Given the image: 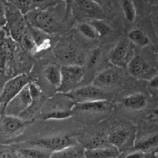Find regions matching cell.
I'll list each match as a JSON object with an SVG mask.
<instances>
[{
    "label": "cell",
    "mask_w": 158,
    "mask_h": 158,
    "mask_svg": "<svg viewBox=\"0 0 158 158\" xmlns=\"http://www.w3.org/2000/svg\"><path fill=\"white\" fill-rule=\"evenodd\" d=\"M76 103L66 94L58 93L48 99L42 107L43 118L46 120H63L72 117Z\"/></svg>",
    "instance_id": "6da1fadb"
},
{
    "label": "cell",
    "mask_w": 158,
    "mask_h": 158,
    "mask_svg": "<svg viewBox=\"0 0 158 158\" xmlns=\"http://www.w3.org/2000/svg\"><path fill=\"white\" fill-rule=\"evenodd\" d=\"M49 9L30 10L24 15L26 23L48 35L58 32L61 28V22L60 19L57 18L56 15L52 14Z\"/></svg>",
    "instance_id": "7a4b0ae2"
},
{
    "label": "cell",
    "mask_w": 158,
    "mask_h": 158,
    "mask_svg": "<svg viewBox=\"0 0 158 158\" xmlns=\"http://www.w3.org/2000/svg\"><path fill=\"white\" fill-rule=\"evenodd\" d=\"M52 53L62 66H80L81 52L73 38L66 37L59 41L52 49Z\"/></svg>",
    "instance_id": "3957f363"
},
{
    "label": "cell",
    "mask_w": 158,
    "mask_h": 158,
    "mask_svg": "<svg viewBox=\"0 0 158 158\" xmlns=\"http://www.w3.org/2000/svg\"><path fill=\"white\" fill-rule=\"evenodd\" d=\"M61 83L57 92L68 94L78 87L84 77V70L80 66L69 65L60 66Z\"/></svg>",
    "instance_id": "277c9868"
},
{
    "label": "cell",
    "mask_w": 158,
    "mask_h": 158,
    "mask_svg": "<svg viewBox=\"0 0 158 158\" xmlns=\"http://www.w3.org/2000/svg\"><path fill=\"white\" fill-rule=\"evenodd\" d=\"M6 3V2H5ZM6 25L9 35L14 42L19 43L23 32L26 28L25 16L13 6L6 3Z\"/></svg>",
    "instance_id": "5b68a950"
},
{
    "label": "cell",
    "mask_w": 158,
    "mask_h": 158,
    "mask_svg": "<svg viewBox=\"0 0 158 158\" xmlns=\"http://www.w3.org/2000/svg\"><path fill=\"white\" fill-rule=\"evenodd\" d=\"M26 123L21 118L2 114L0 116V145L19 135L26 128Z\"/></svg>",
    "instance_id": "8992f818"
},
{
    "label": "cell",
    "mask_w": 158,
    "mask_h": 158,
    "mask_svg": "<svg viewBox=\"0 0 158 158\" xmlns=\"http://www.w3.org/2000/svg\"><path fill=\"white\" fill-rule=\"evenodd\" d=\"M32 81L33 80L25 73L18 74L6 81L0 93V105L2 106L3 109L25 86Z\"/></svg>",
    "instance_id": "52a82bcc"
},
{
    "label": "cell",
    "mask_w": 158,
    "mask_h": 158,
    "mask_svg": "<svg viewBox=\"0 0 158 158\" xmlns=\"http://www.w3.org/2000/svg\"><path fill=\"white\" fill-rule=\"evenodd\" d=\"M66 94L69 96L76 103L109 100V95L104 89H100L93 84L77 87Z\"/></svg>",
    "instance_id": "ba28073f"
},
{
    "label": "cell",
    "mask_w": 158,
    "mask_h": 158,
    "mask_svg": "<svg viewBox=\"0 0 158 158\" xmlns=\"http://www.w3.org/2000/svg\"><path fill=\"white\" fill-rule=\"evenodd\" d=\"M74 14L89 19H102L105 15L101 6L94 0H73L71 6Z\"/></svg>",
    "instance_id": "9c48e42d"
},
{
    "label": "cell",
    "mask_w": 158,
    "mask_h": 158,
    "mask_svg": "<svg viewBox=\"0 0 158 158\" xmlns=\"http://www.w3.org/2000/svg\"><path fill=\"white\" fill-rule=\"evenodd\" d=\"M34 103L27 86H25L3 109L2 114L19 117Z\"/></svg>",
    "instance_id": "30bf717a"
},
{
    "label": "cell",
    "mask_w": 158,
    "mask_h": 158,
    "mask_svg": "<svg viewBox=\"0 0 158 158\" xmlns=\"http://www.w3.org/2000/svg\"><path fill=\"white\" fill-rule=\"evenodd\" d=\"M134 56L131 43L123 40L118 42L110 53L109 60L113 65L118 67H127V65Z\"/></svg>",
    "instance_id": "8fae6325"
},
{
    "label": "cell",
    "mask_w": 158,
    "mask_h": 158,
    "mask_svg": "<svg viewBox=\"0 0 158 158\" xmlns=\"http://www.w3.org/2000/svg\"><path fill=\"white\" fill-rule=\"evenodd\" d=\"M77 143L73 137L68 135H57L47 138L40 139L36 141L31 142L30 144L33 146L44 148L51 153L58 151L68 146Z\"/></svg>",
    "instance_id": "7c38bea8"
},
{
    "label": "cell",
    "mask_w": 158,
    "mask_h": 158,
    "mask_svg": "<svg viewBox=\"0 0 158 158\" xmlns=\"http://www.w3.org/2000/svg\"><path fill=\"white\" fill-rule=\"evenodd\" d=\"M113 105L109 100H99L89 103H76L73 113L88 115H106L112 110Z\"/></svg>",
    "instance_id": "4fadbf2b"
},
{
    "label": "cell",
    "mask_w": 158,
    "mask_h": 158,
    "mask_svg": "<svg viewBox=\"0 0 158 158\" xmlns=\"http://www.w3.org/2000/svg\"><path fill=\"white\" fill-rule=\"evenodd\" d=\"M10 37L0 28V70L6 72L13 62V46Z\"/></svg>",
    "instance_id": "5bb4252c"
},
{
    "label": "cell",
    "mask_w": 158,
    "mask_h": 158,
    "mask_svg": "<svg viewBox=\"0 0 158 158\" xmlns=\"http://www.w3.org/2000/svg\"><path fill=\"white\" fill-rule=\"evenodd\" d=\"M120 81V76L118 72L113 69H106L96 76L93 85L103 89L116 86Z\"/></svg>",
    "instance_id": "9a60e30c"
},
{
    "label": "cell",
    "mask_w": 158,
    "mask_h": 158,
    "mask_svg": "<svg viewBox=\"0 0 158 158\" xmlns=\"http://www.w3.org/2000/svg\"><path fill=\"white\" fill-rule=\"evenodd\" d=\"M131 131L127 127H118L114 129L107 137L110 145L115 147L120 151L131 140Z\"/></svg>",
    "instance_id": "2e32d148"
},
{
    "label": "cell",
    "mask_w": 158,
    "mask_h": 158,
    "mask_svg": "<svg viewBox=\"0 0 158 158\" xmlns=\"http://www.w3.org/2000/svg\"><path fill=\"white\" fill-rule=\"evenodd\" d=\"M120 155V150L110 144L92 149H85L86 158H118Z\"/></svg>",
    "instance_id": "e0dca14e"
},
{
    "label": "cell",
    "mask_w": 158,
    "mask_h": 158,
    "mask_svg": "<svg viewBox=\"0 0 158 158\" xmlns=\"http://www.w3.org/2000/svg\"><path fill=\"white\" fill-rule=\"evenodd\" d=\"M50 158H86L85 148L80 143H76L51 154Z\"/></svg>",
    "instance_id": "ac0fdd59"
},
{
    "label": "cell",
    "mask_w": 158,
    "mask_h": 158,
    "mask_svg": "<svg viewBox=\"0 0 158 158\" xmlns=\"http://www.w3.org/2000/svg\"><path fill=\"white\" fill-rule=\"evenodd\" d=\"M127 68L131 75L134 77H140L149 70V65L140 56H134L127 65Z\"/></svg>",
    "instance_id": "d6986e66"
},
{
    "label": "cell",
    "mask_w": 158,
    "mask_h": 158,
    "mask_svg": "<svg viewBox=\"0 0 158 158\" xmlns=\"http://www.w3.org/2000/svg\"><path fill=\"white\" fill-rule=\"evenodd\" d=\"M20 158H50V151L31 145L30 147H22L15 149Z\"/></svg>",
    "instance_id": "ffe728a7"
},
{
    "label": "cell",
    "mask_w": 158,
    "mask_h": 158,
    "mask_svg": "<svg viewBox=\"0 0 158 158\" xmlns=\"http://www.w3.org/2000/svg\"><path fill=\"white\" fill-rule=\"evenodd\" d=\"M148 103L147 97L140 93L131 94L123 100V104L125 107L134 110H143Z\"/></svg>",
    "instance_id": "44dd1931"
},
{
    "label": "cell",
    "mask_w": 158,
    "mask_h": 158,
    "mask_svg": "<svg viewBox=\"0 0 158 158\" xmlns=\"http://www.w3.org/2000/svg\"><path fill=\"white\" fill-rule=\"evenodd\" d=\"M44 76L48 83L57 90L60 87V83H61L60 66H58L55 64L49 65L45 69Z\"/></svg>",
    "instance_id": "7402d4cb"
},
{
    "label": "cell",
    "mask_w": 158,
    "mask_h": 158,
    "mask_svg": "<svg viewBox=\"0 0 158 158\" xmlns=\"http://www.w3.org/2000/svg\"><path fill=\"white\" fill-rule=\"evenodd\" d=\"M19 43H21L22 48L26 53L29 54V55H35L37 53L36 44H35V42L32 34L28 29L27 24H26V28L25 29L23 35H22Z\"/></svg>",
    "instance_id": "603a6c76"
},
{
    "label": "cell",
    "mask_w": 158,
    "mask_h": 158,
    "mask_svg": "<svg viewBox=\"0 0 158 158\" xmlns=\"http://www.w3.org/2000/svg\"><path fill=\"white\" fill-rule=\"evenodd\" d=\"M157 135L154 134V135L143 139L140 142H138L136 144L135 148L137 151H139L144 154V153L150 152V151L156 150L157 147Z\"/></svg>",
    "instance_id": "cb8c5ba5"
},
{
    "label": "cell",
    "mask_w": 158,
    "mask_h": 158,
    "mask_svg": "<svg viewBox=\"0 0 158 158\" xmlns=\"http://www.w3.org/2000/svg\"><path fill=\"white\" fill-rule=\"evenodd\" d=\"M128 39L131 43H134L141 47L148 46L150 44V40L148 35L140 29H134L128 34Z\"/></svg>",
    "instance_id": "d4e9b609"
},
{
    "label": "cell",
    "mask_w": 158,
    "mask_h": 158,
    "mask_svg": "<svg viewBox=\"0 0 158 158\" xmlns=\"http://www.w3.org/2000/svg\"><path fill=\"white\" fill-rule=\"evenodd\" d=\"M125 19L129 23H134L137 16V11L133 0H120Z\"/></svg>",
    "instance_id": "484cf974"
},
{
    "label": "cell",
    "mask_w": 158,
    "mask_h": 158,
    "mask_svg": "<svg viewBox=\"0 0 158 158\" xmlns=\"http://www.w3.org/2000/svg\"><path fill=\"white\" fill-rule=\"evenodd\" d=\"M60 2H63L60 0H31V10L32 9L46 10L58 6Z\"/></svg>",
    "instance_id": "4316f807"
},
{
    "label": "cell",
    "mask_w": 158,
    "mask_h": 158,
    "mask_svg": "<svg viewBox=\"0 0 158 158\" xmlns=\"http://www.w3.org/2000/svg\"><path fill=\"white\" fill-rule=\"evenodd\" d=\"M87 22L94 28L99 37L104 36L111 32L110 27L102 19H89Z\"/></svg>",
    "instance_id": "83f0119b"
},
{
    "label": "cell",
    "mask_w": 158,
    "mask_h": 158,
    "mask_svg": "<svg viewBox=\"0 0 158 158\" xmlns=\"http://www.w3.org/2000/svg\"><path fill=\"white\" fill-rule=\"evenodd\" d=\"M78 28L82 35L89 40H96L99 37L94 28L88 22L81 23L79 25Z\"/></svg>",
    "instance_id": "f1b7e54d"
},
{
    "label": "cell",
    "mask_w": 158,
    "mask_h": 158,
    "mask_svg": "<svg viewBox=\"0 0 158 158\" xmlns=\"http://www.w3.org/2000/svg\"><path fill=\"white\" fill-rule=\"evenodd\" d=\"M8 2L13 6L23 15L31 10V0H8Z\"/></svg>",
    "instance_id": "f546056e"
},
{
    "label": "cell",
    "mask_w": 158,
    "mask_h": 158,
    "mask_svg": "<svg viewBox=\"0 0 158 158\" xmlns=\"http://www.w3.org/2000/svg\"><path fill=\"white\" fill-rule=\"evenodd\" d=\"M0 158H20L15 149L0 145Z\"/></svg>",
    "instance_id": "4dcf8cb0"
},
{
    "label": "cell",
    "mask_w": 158,
    "mask_h": 158,
    "mask_svg": "<svg viewBox=\"0 0 158 158\" xmlns=\"http://www.w3.org/2000/svg\"><path fill=\"white\" fill-rule=\"evenodd\" d=\"M28 88H29V94H30L31 97H32V100L35 103V101L39 100L42 96V91L40 88L37 86L35 83V82L32 81L28 84Z\"/></svg>",
    "instance_id": "1f68e13d"
},
{
    "label": "cell",
    "mask_w": 158,
    "mask_h": 158,
    "mask_svg": "<svg viewBox=\"0 0 158 158\" xmlns=\"http://www.w3.org/2000/svg\"><path fill=\"white\" fill-rule=\"evenodd\" d=\"M100 57H101V51L100 49H95L89 56V60L88 61V68L89 69L95 68L100 62Z\"/></svg>",
    "instance_id": "d6a6232c"
},
{
    "label": "cell",
    "mask_w": 158,
    "mask_h": 158,
    "mask_svg": "<svg viewBox=\"0 0 158 158\" xmlns=\"http://www.w3.org/2000/svg\"><path fill=\"white\" fill-rule=\"evenodd\" d=\"M6 25V3L0 0V28H4Z\"/></svg>",
    "instance_id": "836d02e7"
},
{
    "label": "cell",
    "mask_w": 158,
    "mask_h": 158,
    "mask_svg": "<svg viewBox=\"0 0 158 158\" xmlns=\"http://www.w3.org/2000/svg\"><path fill=\"white\" fill-rule=\"evenodd\" d=\"M157 75H155L150 80L149 83H148V87L153 91V92H157L158 87V80Z\"/></svg>",
    "instance_id": "e575fe53"
},
{
    "label": "cell",
    "mask_w": 158,
    "mask_h": 158,
    "mask_svg": "<svg viewBox=\"0 0 158 158\" xmlns=\"http://www.w3.org/2000/svg\"><path fill=\"white\" fill-rule=\"evenodd\" d=\"M125 158H143V154L140 151H136L134 152L130 153L125 157Z\"/></svg>",
    "instance_id": "d590c367"
},
{
    "label": "cell",
    "mask_w": 158,
    "mask_h": 158,
    "mask_svg": "<svg viewBox=\"0 0 158 158\" xmlns=\"http://www.w3.org/2000/svg\"><path fill=\"white\" fill-rule=\"evenodd\" d=\"M60 1L65 2V4H66V15H68V13H69L71 9V6H72L73 0H60Z\"/></svg>",
    "instance_id": "8d00e7d4"
},
{
    "label": "cell",
    "mask_w": 158,
    "mask_h": 158,
    "mask_svg": "<svg viewBox=\"0 0 158 158\" xmlns=\"http://www.w3.org/2000/svg\"><path fill=\"white\" fill-rule=\"evenodd\" d=\"M134 1L137 2H141V1H142V0H134Z\"/></svg>",
    "instance_id": "74e56055"
}]
</instances>
